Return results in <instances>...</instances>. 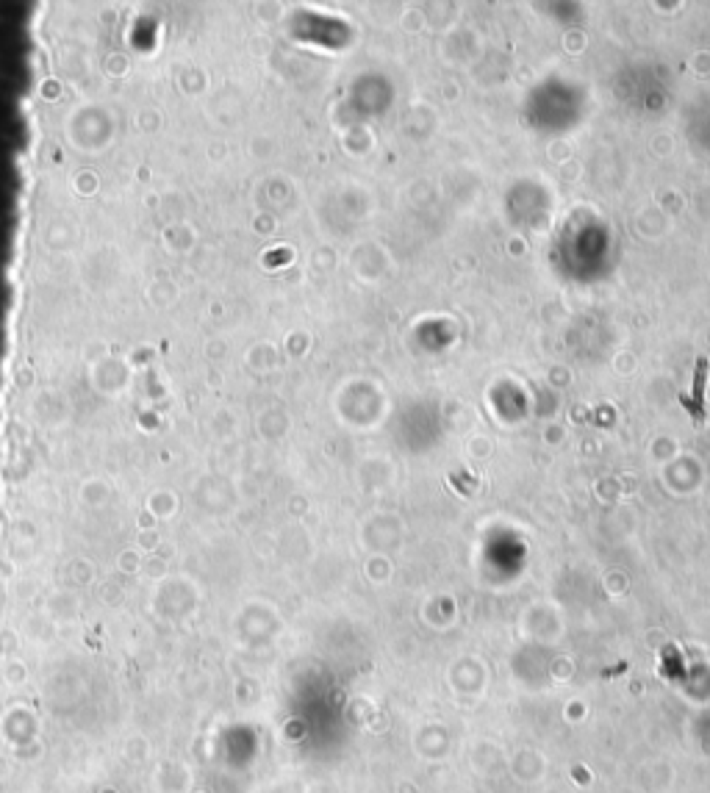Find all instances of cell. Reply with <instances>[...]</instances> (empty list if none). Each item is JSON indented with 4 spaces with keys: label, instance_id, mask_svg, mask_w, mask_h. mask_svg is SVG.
<instances>
[{
    "label": "cell",
    "instance_id": "obj_2",
    "mask_svg": "<svg viewBox=\"0 0 710 793\" xmlns=\"http://www.w3.org/2000/svg\"><path fill=\"white\" fill-rule=\"evenodd\" d=\"M680 402H683V405L688 408V413L694 416V422H697V424H702V422H705V410H702V408H700V405H697V402H694L691 396H680Z\"/></svg>",
    "mask_w": 710,
    "mask_h": 793
},
{
    "label": "cell",
    "instance_id": "obj_1",
    "mask_svg": "<svg viewBox=\"0 0 710 793\" xmlns=\"http://www.w3.org/2000/svg\"><path fill=\"white\" fill-rule=\"evenodd\" d=\"M708 372H710V361L702 355L700 361H697V372H694V402L705 410V386H708Z\"/></svg>",
    "mask_w": 710,
    "mask_h": 793
}]
</instances>
